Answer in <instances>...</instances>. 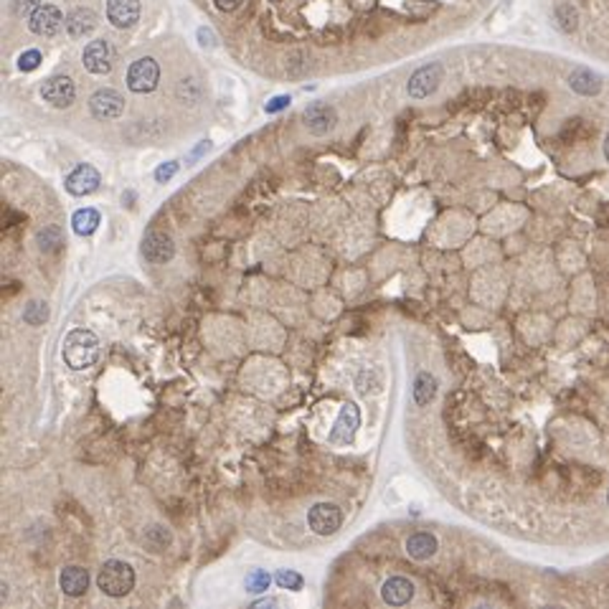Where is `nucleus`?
Listing matches in <instances>:
<instances>
[{
  "instance_id": "f257e3e1",
  "label": "nucleus",
  "mask_w": 609,
  "mask_h": 609,
  "mask_svg": "<svg viewBox=\"0 0 609 609\" xmlns=\"http://www.w3.org/2000/svg\"><path fill=\"white\" fill-rule=\"evenodd\" d=\"M61 356L67 361L69 368L74 371H84L91 368L99 358V338L91 330L84 328H77L64 338V348H61Z\"/></svg>"
},
{
  "instance_id": "f03ea898",
  "label": "nucleus",
  "mask_w": 609,
  "mask_h": 609,
  "mask_svg": "<svg viewBox=\"0 0 609 609\" xmlns=\"http://www.w3.org/2000/svg\"><path fill=\"white\" fill-rule=\"evenodd\" d=\"M97 586L107 594V597H125L130 594L135 586V571L130 564L125 561H107L102 569H99Z\"/></svg>"
},
{
  "instance_id": "7ed1b4c3",
  "label": "nucleus",
  "mask_w": 609,
  "mask_h": 609,
  "mask_svg": "<svg viewBox=\"0 0 609 609\" xmlns=\"http://www.w3.org/2000/svg\"><path fill=\"white\" fill-rule=\"evenodd\" d=\"M160 82V67L157 61L145 56V59H138L133 67L127 69V86L135 91V94H147L152 91Z\"/></svg>"
},
{
  "instance_id": "20e7f679",
  "label": "nucleus",
  "mask_w": 609,
  "mask_h": 609,
  "mask_svg": "<svg viewBox=\"0 0 609 609\" xmlns=\"http://www.w3.org/2000/svg\"><path fill=\"white\" fill-rule=\"evenodd\" d=\"M308 523L318 536H333L343 523V513L335 503H318L308 515Z\"/></svg>"
},
{
  "instance_id": "39448f33",
  "label": "nucleus",
  "mask_w": 609,
  "mask_h": 609,
  "mask_svg": "<svg viewBox=\"0 0 609 609\" xmlns=\"http://www.w3.org/2000/svg\"><path fill=\"white\" fill-rule=\"evenodd\" d=\"M358 424H361V411H358L356 404L345 401V404L340 406L335 427L330 429V442L333 445H348V442H353V437H356V432H358Z\"/></svg>"
},
{
  "instance_id": "423d86ee",
  "label": "nucleus",
  "mask_w": 609,
  "mask_h": 609,
  "mask_svg": "<svg viewBox=\"0 0 609 609\" xmlns=\"http://www.w3.org/2000/svg\"><path fill=\"white\" fill-rule=\"evenodd\" d=\"M64 23H67V21H64V13L56 6H49V3H41L36 11L30 13V21H28L30 30H33L36 36H56Z\"/></svg>"
},
{
  "instance_id": "0eeeda50",
  "label": "nucleus",
  "mask_w": 609,
  "mask_h": 609,
  "mask_svg": "<svg viewBox=\"0 0 609 609\" xmlns=\"http://www.w3.org/2000/svg\"><path fill=\"white\" fill-rule=\"evenodd\" d=\"M41 97H43V102H49L51 107L64 109L74 102V97H77V86H74V82L69 77H51L41 84Z\"/></svg>"
},
{
  "instance_id": "6e6552de",
  "label": "nucleus",
  "mask_w": 609,
  "mask_h": 609,
  "mask_svg": "<svg viewBox=\"0 0 609 609\" xmlns=\"http://www.w3.org/2000/svg\"><path fill=\"white\" fill-rule=\"evenodd\" d=\"M89 109L97 120H117L125 112V99L115 89H99L91 94Z\"/></svg>"
},
{
  "instance_id": "1a4fd4ad",
  "label": "nucleus",
  "mask_w": 609,
  "mask_h": 609,
  "mask_svg": "<svg viewBox=\"0 0 609 609\" xmlns=\"http://www.w3.org/2000/svg\"><path fill=\"white\" fill-rule=\"evenodd\" d=\"M175 244L165 231H147L145 239H143V257H145L150 264H165V262L173 259Z\"/></svg>"
},
{
  "instance_id": "9d476101",
  "label": "nucleus",
  "mask_w": 609,
  "mask_h": 609,
  "mask_svg": "<svg viewBox=\"0 0 609 609\" xmlns=\"http://www.w3.org/2000/svg\"><path fill=\"white\" fill-rule=\"evenodd\" d=\"M99 183H102V178H99V170L94 168V165H77V168L69 173L67 178V191L72 196H89L94 194L99 188Z\"/></svg>"
},
{
  "instance_id": "9b49d317",
  "label": "nucleus",
  "mask_w": 609,
  "mask_h": 609,
  "mask_svg": "<svg viewBox=\"0 0 609 609\" xmlns=\"http://www.w3.org/2000/svg\"><path fill=\"white\" fill-rule=\"evenodd\" d=\"M440 82H442L440 64H429V67L416 69L409 79V94L414 99H424V97H429L437 86H440Z\"/></svg>"
},
{
  "instance_id": "f8f14e48",
  "label": "nucleus",
  "mask_w": 609,
  "mask_h": 609,
  "mask_svg": "<svg viewBox=\"0 0 609 609\" xmlns=\"http://www.w3.org/2000/svg\"><path fill=\"white\" fill-rule=\"evenodd\" d=\"M302 120H305V127H308L313 135H328L333 127H335V122H338V115H335V109L328 107V104H310V107L305 109Z\"/></svg>"
},
{
  "instance_id": "ddd939ff",
  "label": "nucleus",
  "mask_w": 609,
  "mask_h": 609,
  "mask_svg": "<svg viewBox=\"0 0 609 609\" xmlns=\"http://www.w3.org/2000/svg\"><path fill=\"white\" fill-rule=\"evenodd\" d=\"M107 18L115 28H133L140 18L138 0H107Z\"/></svg>"
},
{
  "instance_id": "4468645a",
  "label": "nucleus",
  "mask_w": 609,
  "mask_h": 609,
  "mask_svg": "<svg viewBox=\"0 0 609 609\" xmlns=\"http://www.w3.org/2000/svg\"><path fill=\"white\" fill-rule=\"evenodd\" d=\"M84 67L91 74H107L112 69V46L107 41H91L84 49Z\"/></svg>"
},
{
  "instance_id": "2eb2a0df",
  "label": "nucleus",
  "mask_w": 609,
  "mask_h": 609,
  "mask_svg": "<svg viewBox=\"0 0 609 609\" xmlns=\"http://www.w3.org/2000/svg\"><path fill=\"white\" fill-rule=\"evenodd\" d=\"M381 597L391 607H401V604L411 602V597H414V584L404 576H391L386 584L381 586Z\"/></svg>"
},
{
  "instance_id": "dca6fc26",
  "label": "nucleus",
  "mask_w": 609,
  "mask_h": 609,
  "mask_svg": "<svg viewBox=\"0 0 609 609\" xmlns=\"http://www.w3.org/2000/svg\"><path fill=\"white\" fill-rule=\"evenodd\" d=\"M59 586L64 594H69V597H82V594L89 589V574L82 566H69L61 571Z\"/></svg>"
},
{
  "instance_id": "f3484780",
  "label": "nucleus",
  "mask_w": 609,
  "mask_h": 609,
  "mask_svg": "<svg viewBox=\"0 0 609 609\" xmlns=\"http://www.w3.org/2000/svg\"><path fill=\"white\" fill-rule=\"evenodd\" d=\"M97 28V16L89 8H77L67 16V30L72 38H84Z\"/></svg>"
},
{
  "instance_id": "a211bd4d",
  "label": "nucleus",
  "mask_w": 609,
  "mask_h": 609,
  "mask_svg": "<svg viewBox=\"0 0 609 609\" xmlns=\"http://www.w3.org/2000/svg\"><path fill=\"white\" fill-rule=\"evenodd\" d=\"M569 86H571L576 94H584V97H594L602 91V79L597 77L589 69H574L571 77H569Z\"/></svg>"
},
{
  "instance_id": "6ab92c4d",
  "label": "nucleus",
  "mask_w": 609,
  "mask_h": 609,
  "mask_svg": "<svg viewBox=\"0 0 609 609\" xmlns=\"http://www.w3.org/2000/svg\"><path fill=\"white\" fill-rule=\"evenodd\" d=\"M406 554L416 561H427L437 554V538L432 533H414L406 538Z\"/></svg>"
},
{
  "instance_id": "aec40b11",
  "label": "nucleus",
  "mask_w": 609,
  "mask_h": 609,
  "mask_svg": "<svg viewBox=\"0 0 609 609\" xmlns=\"http://www.w3.org/2000/svg\"><path fill=\"white\" fill-rule=\"evenodd\" d=\"M102 223V216H99L97 208H79L77 213L72 216V226L79 236H89L97 231V226Z\"/></svg>"
},
{
  "instance_id": "412c9836",
  "label": "nucleus",
  "mask_w": 609,
  "mask_h": 609,
  "mask_svg": "<svg viewBox=\"0 0 609 609\" xmlns=\"http://www.w3.org/2000/svg\"><path fill=\"white\" fill-rule=\"evenodd\" d=\"M435 396H437V379L432 374H427V371H422V374L416 376V381H414V401H416V406H427Z\"/></svg>"
},
{
  "instance_id": "4be33fe9",
  "label": "nucleus",
  "mask_w": 609,
  "mask_h": 609,
  "mask_svg": "<svg viewBox=\"0 0 609 609\" xmlns=\"http://www.w3.org/2000/svg\"><path fill=\"white\" fill-rule=\"evenodd\" d=\"M594 133L589 125H586L581 117H574V120H569L566 125H564V130H561V138L566 140V143H579V140H586L589 135Z\"/></svg>"
},
{
  "instance_id": "5701e85b",
  "label": "nucleus",
  "mask_w": 609,
  "mask_h": 609,
  "mask_svg": "<svg viewBox=\"0 0 609 609\" xmlns=\"http://www.w3.org/2000/svg\"><path fill=\"white\" fill-rule=\"evenodd\" d=\"M556 23H559L561 30H566V33H571V30H576V26H579V18H576V11H574L571 6H559L556 8Z\"/></svg>"
},
{
  "instance_id": "b1692460",
  "label": "nucleus",
  "mask_w": 609,
  "mask_h": 609,
  "mask_svg": "<svg viewBox=\"0 0 609 609\" xmlns=\"http://www.w3.org/2000/svg\"><path fill=\"white\" fill-rule=\"evenodd\" d=\"M46 318H49V310L43 302H28V308L23 310V320L28 325H41Z\"/></svg>"
},
{
  "instance_id": "393cba45",
  "label": "nucleus",
  "mask_w": 609,
  "mask_h": 609,
  "mask_svg": "<svg viewBox=\"0 0 609 609\" xmlns=\"http://www.w3.org/2000/svg\"><path fill=\"white\" fill-rule=\"evenodd\" d=\"M269 574L267 571H262V569H257V571H252L247 576V589L249 591H254V594H262V591H267L269 589Z\"/></svg>"
},
{
  "instance_id": "a878e982",
  "label": "nucleus",
  "mask_w": 609,
  "mask_h": 609,
  "mask_svg": "<svg viewBox=\"0 0 609 609\" xmlns=\"http://www.w3.org/2000/svg\"><path fill=\"white\" fill-rule=\"evenodd\" d=\"M38 67H41V51L38 49H28L21 54V59H18L21 72H33V69H38Z\"/></svg>"
},
{
  "instance_id": "bb28decb",
  "label": "nucleus",
  "mask_w": 609,
  "mask_h": 609,
  "mask_svg": "<svg viewBox=\"0 0 609 609\" xmlns=\"http://www.w3.org/2000/svg\"><path fill=\"white\" fill-rule=\"evenodd\" d=\"M274 579H277V584L282 586V589H300L302 586V576L295 571H279Z\"/></svg>"
},
{
  "instance_id": "cd10ccee",
  "label": "nucleus",
  "mask_w": 609,
  "mask_h": 609,
  "mask_svg": "<svg viewBox=\"0 0 609 609\" xmlns=\"http://www.w3.org/2000/svg\"><path fill=\"white\" fill-rule=\"evenodd\" d=\"M41 6V0H13V13L16 16H30Z\"/></svg>"
},
{
  "instance_id": "c85d7f7f",
  "label": "nucleus",
  "mask_w": 609,
  "mask_h": 609,
  "mask_svg": "<svg viewBox=\"0 0 609 609\" xmlns=\"http://www.w3.org/2000/svg\"><path fill=\"white\" fill-rule=\"evenodd\" d=\"M178 173V163H165V165H160V168L155 170V181L157 183H165V181H170V178H173V175Z\"/></svg>"
},
{
  "instance_id": "c756f323",
  "label": "nucleus",
  "mask_w": 609,
  "mask_h": 609,
  "mask_svg": "<svg viewBox=\"0 0 609 609\" xmlns=\"http://www.w3.org/2000/svg\"><path fill=\"white\" fill-rule=\"evenodd\" d=\"M287 104H290V97H274L269 104H267V112H269V115H274V112H279V109H284V107H287Z\"/></svg>"
},
{
  "instance_id": "7c9ffc66",
  "label": "nucleus",
  "mask_w": 609,
  "mask_h": 609,
  "mask_svg": "<svg viewBox=\"0 0 609 609\" xmlns=\"http://www.w3.org/2000/svg\"><path fill=\"white\" fill-rule=\"evenodd\" d=\"M213 3H216V8H218V11H223V13H231V11H236V8L242 6L244 0H213Z\"/></svg>"
},
{
  "instance_id": "2f4dec72",
  "label": "nucleus",
  "mask_w": 609,
  "mask_h": 609,
  "mask_svg": "<svg viewBox=\"0 0 609 609\" xmlns=\"http://www.w3.org/2000/svg\"><path fill=\"white\" fill-rule=\"evenodd\" d=\"M597 221H599V226H602V229H609V203L604 206L602 211H599Z\"/></svg>"
},
{
  "instance_id": "473e14b6",
  "label": "nucleus",
  "mask_w": 609,
  "mask_h": 609,
  "mask_svg": "<svg viewBox=\"0 0 609 609\" xmlns=\"http://www.w3.org/2000/svg\"><path fill=\"white\" fill-rule=\"evenodd\" d=\"M199 38H201V43H208V46H213V36L208 33V30L201 28V30H199Z\"/></svg>"
},
{
  "instance_id": "72a5a7b5",
  "label": "nucleus",
  "mask_w": 609,
  "mask_h": 609,
  "mask_svg": "<svg viewBox=\"0 0 609 609\" xmlns=\"http://www.w3.org/2000/svg\"><path fill=\"white\" fill-rule=\"evenodd\" d=\"M604 157H607V160H609V135H607V138H604Z\"/></svg>"
},
{
  "instance_id": "f704fd0d",
  "label": "nucleus",
  "mask_w": 609,
  "mask_h": 609,
  "mask_svg": "<svg viewBox=\"0 0 609 609\" xmlns=\"http://www.w3.org/2000/svg\"><path fill=\"white\" fill-rule=\"evenodd\" d=\"M274 604V599H267V602H257V607H272Z\"/></svg>"
},
{
  "instance_id": "c9c22d12",
  "label": "nucleus",
  "mask_w": 609,
  "mask_h": 609,
  "mask_svg": "<svg viewBox=\"0 0 609 609\" xmlns=\"http://www.w3.org/2000/svg\"><path fill=\"white\" fill-rule=\"evenodd\" d=\"M607 503H609V493H607Z\"/></svg>"
}]
</instances>
